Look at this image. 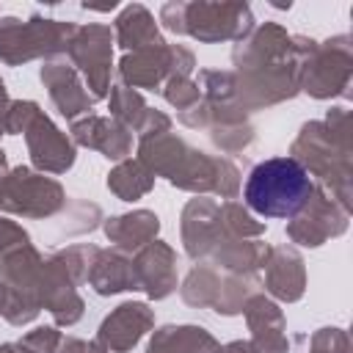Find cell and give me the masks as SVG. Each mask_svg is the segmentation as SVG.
I'll return each mask as SVG.
<instances>
[{
    "instance_id": "cell-1",
    "label": "cell",
    "mask_w": 353,
    "mask_h": 353,
    "mask_svg": "<svg viewBox=\"0 0 353 353\" xmlns=\"http://www.w3.org/2000/svg\"><path fill=\"white\" fill-rule=\"evenodd\" d=\"M312 193L306 168L292 157H273L259 163L245 182V201L265 218H292L303 210Z\"/></svg>"
}]
</instances>
